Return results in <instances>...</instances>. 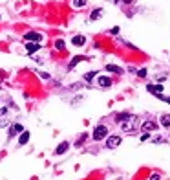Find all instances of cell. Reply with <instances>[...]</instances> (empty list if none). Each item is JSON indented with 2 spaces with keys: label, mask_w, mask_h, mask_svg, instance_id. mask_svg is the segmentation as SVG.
<instances>
[{
  "label": "cell",
  "mask_w": 170,
  "mask_h": 180,
  "mask_svg": "<svg viewBox=\"0 0 170 180\" xmlns=\"http://www.w3.org/2000/svg\"><path fill=\"white\" fill-rule=\"evenodd\" d=\"M103 9L101 7H99V9H93V11H92V15H90V20H99V18H101L103 17Z\"/></svg>",
  "instance_id": "obj_15"
},
{
  "label": "cell",
  "mask_w": 170,
  "mask_h": 180,
  "mask_svg": "<svg viewBox=\"0 0 170 180\" xmlns=\"http://www.w3.org/2000/svg\"><path fill=\"white\" fill-rule=\"evenodd\" d=\"M124 2H126V4H134V2H136V0H124Z\"/></svg>",
  "instance_id": "obj_30"
},
{
  "label": "cell",
  "mask_w": 170,
  "mask_h": 180,
  "mask_svg": "<svg viewBox=\"0 0 170 180\" xmlns=\"http://www.w3.org/2000/svg\"><path fill=\"white\" fill-rule=\"evenodd\" d=\"M136 123H137V118H136V116H130L126 121H123V123H121V127H123V131H124V132H132L134 129H136Z\"/></svg>",
  "instance_id": "obj_2"
},
{
  "label": "cell",
  "mask_w": 170,
  "mask_h": 180,
  "mask_svg": "<svg viewBox=\"0 0 170 180\" xmlns=\"http://www.w3.org/2000/svg\"><path fill=\"white\" fill-rule=\"evenodd\" d=\"M161 125L163 127H170V114H163L161 116Z\"/></svg>",
  "instance_id": "obj_18"
},
{
  "label": "cell",
  "mask_w": 170,
  "mask_h": 180,
  "mask_svg": "<svg viewBox=\"0 0 170 180\" xmlns=\"http://www.w3.org/2000/svg\"><path fill=\"white\" fill-rule=\"evenodd\" d=\"M82 99H84V96H79V97H75L73 101H72V105H73V107H77V103H79V101H82Z\"/></svg>",
  "instance_id": "obj_25"
},
{
  "label": "cell",
  "mask_w": 170,
  "mask_h": 180,
  "mask_svg": "<svg viewBox=\"0 0 170 180\" xmlns=\"http://www.w3.org/2000/svg\"><path fill=\"white\" fill-rule=\"evenodd\" d=\"M106 72L110 74H115V76H123L124 74V70L121 66H115V64H106Z\"/></svg>",
  "instance_id": "obj_10"
},
{
  "label": "cell",
  "mask_w": 170,
  "mask_h": 180,
  "mask_svg": "<svg viewBox=\"0 0 170 180\" xmlns=\"http://www.w3.org/2000/svg\"><path fill=\"white\" fill-rule=\"evenodd\" d=\"M72 44L73 46H84V44H86V37H84V35H75L72 39Z\"/></svg>",
  "instance_id": "obj_11"
},
{
  "label": "cell",
  "mask_w": 170,
  "mask_h": 180,
  "mask_svg": "<svg viewBox=\"0 0 170 180\" xmlns=\"http://www.w3.org/2000/svg\"><path fill=\"white\" fill-rule=\"evenodd\" d=\"M97 85H99L101 88L112 87V77H110V76H99V77H97Z\"/></svg>",
  "instance_id": "obj_6"
},
{
  "label": "cell",
  "mask_w": 170,
  "mask_h": 180,
  "mask_svg": "<svg viewBox=\"0 0 170 180\" xmlns=\"http://www.w3.org/2000/svg\"><path fill=\"white\" fill-rule=\"evenodd\" d=\"M157 97H159V99H163V101H167V103H170V97H165V96H163V94H159V96H157Z\"/></svg>",
  "instance_id": "obj_29"
},
{
  "label": "cell",
  "mask_w": 170,
  "mask_h": 180,
  "mask_svg": "<svg viewBox=\"0 0 170 180\" xmlns=\"http://www.w3.org/2000/svg\"><path fill=\"white\" fill-rule=\"evenodd\" d=\"M150 138V134L148 132H144V134H141V142H146V140Z\"/></svg>",
  "instance_id": "obj_27"
},
{
  "label": "cell",
  "mask_w": 170,
  "mask_h": 180,
  "mask_svg": "<svg viewBox=\"0 0 170 180\" xmlns=\"http://www.w3.org/2000/svg\"><path fill=\"white\" fill-rule=\"evenodd\" d=\"M55 48H57L59 52H62V50L66 48V44H64V41H62V39H59V41H55Z\"/></svg>",
  "instance_id": "obj_21"
},
{
  "label": "cell",
  "mask_w": 170,
  "mask_h": 180,
  "mask_svg": "<svg viewBox=\"0 0 170 180\" xmlns=\"http://www.w3.org/2000/svg\"><path fill=\"white\" fill-rule=\"evenodd\" d=\"M38 76H40L42 79H49V74H48V72H40V74H38Z\"/></svg>",
  "instance_id": "obj_28"
},
{
  "label": "cell",
  "mask_w": 170,
  "mask_h": 180,
  "mask_svg": "<svg viewBox=\"0 0 170 180\" xmlns=\"http://www.w3.org/2000/svg\"><path fill=\"white\" fill-rule=\"evenodd\" d=\"M150 180H161V177H159L157 173H152V175H150Z\"/></svg>",
  "instance_id": "obj_26"
},
{
  "label": "cell",
  "mask_w": 170,
  "mask_h": 180,
  "mask_svg": "<svg viewBox=\"0 0 170 180\" xmlns=\"http://www.w3.org/2000/svg\"><path fill=\"white\" fill-rule=\"evenodd\" d=\"M137 77H146V68L137 70Z\"/></svg>",
  "instance_id": "obj_22"
},
{
  "label": "cell",
  "mask_w": 170,
  "mask_h": 180,
  "mask_svg": "<svg viewBox=\"0 0 170 180\" xmlns=\"http://www.w3.org/2000/svg\"><path fill=\"white\" fill-rule=\"evenodd\" d=\"M24 39H26L28 42H40L42 41V35L37 33V31H28L26 35H24Z\"/></svg>",
  "instance_id": "obj_4"
},
{
  "label": "cell",
  "mask_w": 170,
  "mask_h": 180,
  "mask_svg": "<svg viewBox=\"0 0 170 180\" xmlns=\"http://www.w3.org/2000/svg\"><path fill=\"white\" fill-rule=\"evenodd\" d=\"M22 131H24V127H22L20 123H13L11 127H9V134H7V136L9 138H15V136H18Z\"/></svg>",
  "instance_id": "obj_5"
},
{
  "label": "cell",
  "mask_w": 170,
  "mask_h": 180,
  "mask_svg": "<svg viewBox=\"0 0 170 180\" xmlns=\"http://www.w3.org/2000/svg\"><path fill=\"white\" fill-rule=\"evenodd\" d=\"M28 142H29V131H22L18 136V145H26Z\"/></svg>",
  "instance_id": "obj_14"
},
{
  "label": "cell",
  "mask_w": 170,
  "mask_h": 180,
  "mask_svg": "<svg viewBox=\"0 0 170 180\" xmlns=\"http://www.w3.org/2000/svg\"><path fill=\"white\" fill-rule=\"evenodd\" d=\"M40 50V42H28L26 44V52L28 53H35Z\"/></svg>",
  "instance_id": "obj_13"
},
{
  "label": "cell",
  "mask_w": 170,
  "mask_h": 180,
  "mask_svg": "<svg viewBox=\"0 0 170 180\" xmlns=\"http://www.w3.org/2000/svg\"><path fill=\"white\" fill-rule=\"evenodd\" d=\"M86 4H88V0H73V7H77V9L84 7Z\"/></svg>",
  "instance_id": "obj_19"
},
{
  "label": "cell",
  "mask_w": 170,
  "mask_h": 180,
  "mask_svg": "<svg viewBox=\"0 0 170 180\" xmlns=\"http://www.w3.org/2000/svg\"><path fill=\"white\" fill-rule=\"evenodd\" d=\"M141 131L143 132H150V131H157V123L154 121V119H148V121H144L141 125Z\"/></svg>",
  "instance_id": "obj_7"
},
{
  "label": "cell",
  "mask_w": 170,
  "mask_h": 180,
  "mask_svg": "<svg viewBox=\"0 0 170 180\" xmlns=\"http://www.w3.org/2000/svg\"><path fill=\"white\" fill-rule=\"evenodd\" d=\"M128 118H130L128 112H119L117 116H115V121H117V123H123V121H126Z\"/></svg>",
  "instance_id": "obj_17"
},
{
  "label": "cell",
  "mask_w": 170,
  "mask_h": 180,
  "mask_svg": "<svg viewBox=\"0 0 170 180\" xmlns=\"http://www.w3.org/2000/svg\"><path fill=\"white\" fill-rule=\"evenodd\" d=\"M9 119H7V108H0V127H7Z\"/></svg>",
  "instance_id": "obj_8"
},
{
  "label": "cell",
  "mask_w": 170,
  "mask_h": 180,
  "mask_svg": "<svg viewBox=\"0 0 170 180\" xmlns=\"http://www.w3.org/2000/svg\"><path fill=\"white\" fill-rule=\"evenodd\" d=\"M95 76H99V74L97 72H86V74H84V81H93V77H95Z\"/></svg>",
  "instance_id": "obj_20"
},
{
  "label": "cell",
  "mask_w": 170,
  "mask_h": 180,
  "mask_svg": "<svg viewBox=\"0 0 170 180\" xmlns=\"http://www.w3.org/2000/svg\"><path fill=\"white\" fill-rule=\"evenodd\" d=\"M69 149V142H61L57 145V149H55V154H64Z\"/></svg>",
  "instance_id": "obj_12"
},
{
  "label": "cell",
  "mask_w": 170,
  "mask_h": 180,
  "mask_svg": "<svg viewBox=\"0 0 170 180\" xmlns=\"http://www.w3.org/2000/svg\"><path fill=\"white\" fill-rule=\"evenodd\" d=\"M146 90L150 94H154V96H159L163 92V85H146Z\"/></svg>",
  "instance_id": "obj_9"
},
{
  "label": "cell",
  "mask_w": 170,
  "mask_h": 180,
  "mask_svg": "<svg viewBox=\"0 0 170 180\" xmlns=\"http://www.w3.org/2000/svg\"><path fill=\"white\" fill-rule=\"evenodd\" d=\"M93 140L95 142H99V140H104L108 136V127L106 125H95V129H93Z\"/></svg>",
  "instance_id": "obj_1"
},
{
  "label": "cell",
  "mask_w": 170,
  "mask_h": 180,
  "mask_svg": "<svg viewBox=\"0 0 170 180\" xmlns=\"http://www.w3.org/2000/svg\"><path fill=\"white\" fill-rule=\"evenodd\" d=\"M119 31H121V28H119V26H113L112 29H110V33H112V35H119Z\"/></svg>",
  "instance_id": "obj_24"
},
{
  "label": "cell",
  "mask_w": 170,
  "mask_h": 180,
  "mask_svg": "<svg viewBox=\"0 0 170 180\" xmlns=\"http://www.w3.org/2000/svg\"><path fill=\"white\" fill-rule=\"evenodd\" d=\"M121 145V136H106V147L108 149H115Z\"/></svg>",
  "instance_id": "obj_3"
},
{
  "label": "cell",
  "mask_w": 170,
  "mask_h": 180,
  "mask_svg": "<svg viewBox=\"0 0 170 180\" xmlns=\"http://www.w3.org/2000/svg\"><path fill=\"white\" fill-rule=\"evenodd\" d=\"M81 61H84V57H81V55H77V57H73V59H72V63H69V64H68V70H72V68H75V66H77V64H79V63H81Z\"/></svg>",
  "instance_id": "obj_16"
},
{
  "label": "cell",
  "mask_w": 170,
  "mask_h": 180,
  "mask_svg": "<svg viewBox=\"0 0 170 180\" xmlns=\"http://www.w3.org/2000/svg\"><path fill=\"white\" fill-rule=\"evenodd\" d=\"M84 140H86V134H82V136L79 138L77 142H75V145H77V147H79V145H82V143H84Z\"/></svg>",
  "instance_id": "obj_23"
}]
</instances>
